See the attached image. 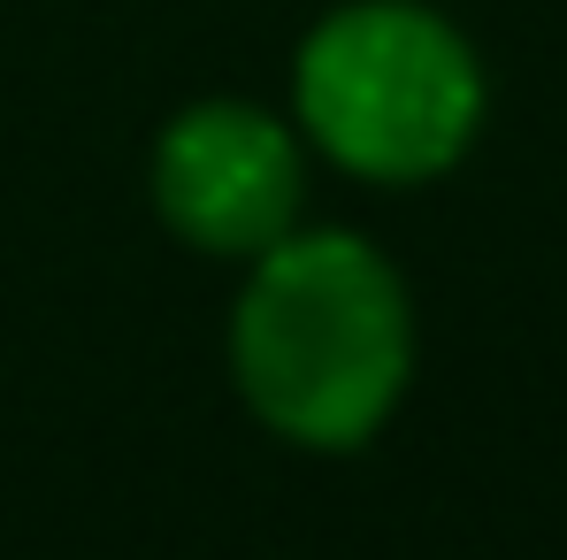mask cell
Returning <instances> with one entry per match:
<instances>
[{"instance_id":"1","label":"cell","mask_w":567,"mask_h":560,"mask_svg":"<svg viewBox=\"0 0 567 560\" xmlns=\"http://www.w3.org/2000/svg\"><path fill=\"white\" fill-rule=\"evenodd\" d=\"M238 384L299 446L369 438L406 384V299L361 238H299L238 307Z\"/></svg>"},{"instance_id":"2","label":"cell","mask_w":567,"mask_h":560,"mask_svg":"<svg viewBox=\"0 0 567 560\" xmlns=\"http://www.w3.org/2000/svg\"><path fill=\"white\" fill-rule=\"evenodd\" d=\"M299 100L338 162L369 177H430L468 146L483 85L468 47L437 16L353 8L315 31L299 62Z\"/></svg>"},{"instance_id":"3","label":"cell","mask_w":567,"mask_h":560,"mask_svg":"<svg viewBox=\"0 0 567 560\" xmlns=\"http://www.w3.org/2000/svg\"><path fill=\"white\" fill-rule=\"evenodd\" d=\"M154 185H162V207L177 231H192L199 246L246 254V246H269L291 223L299 154L254 108H199L162 139Z\"/></svg>"}]
</instances>
